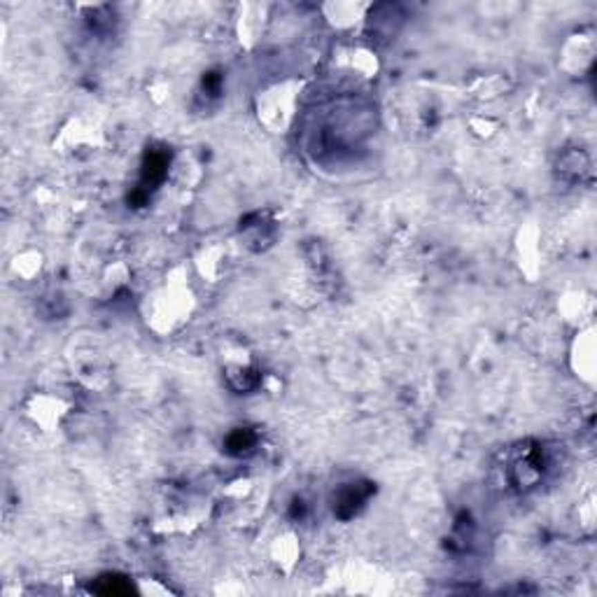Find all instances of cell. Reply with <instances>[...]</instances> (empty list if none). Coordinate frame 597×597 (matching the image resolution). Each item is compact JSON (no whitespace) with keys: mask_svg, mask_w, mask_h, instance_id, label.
I'll use <instances>...</instances> for the list:
<instances>
[{"mask_svg":"<svg viewBox=\"0 0 597 597\" xmlns=\"http://www.w3.org/2000/svg\"><path fill=\"white\" fill-rule=\"evenodd\" d=\"M101 581H103V586H98L96 590L103 595H126L133 590L131 588V583L124 581L122 576H103Z\"/></svg>","mask_w":597,"mask_h":597,"instance_id":"4","label":"cell"},{"mask_svg":"<svg viewBox=\"0 0 597 597\" xmlns=\"http://www.w3.org/2000/svg\"><path fill=\"white\" fill-rule=\"evenodd\" d=\"M252 446H254V434L250 432V429H236V432L229 434V439H227L229 453H236V455L247 453Z\"/></svg>","mask_w":597,"mask_h":597,"instance_id":"3","label":"cell"},{"mask_svg":"<svg viewBox=\"0 0 597 597\" xmlns=\"http://www.w3.org/2000/svg\"><path fill=\"white\" fill-rule=\"evenodd\" d=\"M166 166H168L166 154H159V152L147 154L145 166H142V178H145V182H147V184L161 182V180H164V176H166Z\"/></svg>","mask_w":597,"mask_h":597,"instance_id":"2","label":"cell"},{"mask_svg":"<svg viewBox=\"0 0 597 597\" xmlns=\"http://www.w3.org/2000/svg\"><path fill=\"white\" fill-rule=\"evenodd\" d=\"M369 493H371V488L362 490L359 485L343 488V490H341V495H339V500H336V513H339L341 518H350V515L364 504V500L369 497Z\"/></svg>","mask_w":597,"mask_h":597,"instance_id":"1","label":"cell"}]
</instances>
